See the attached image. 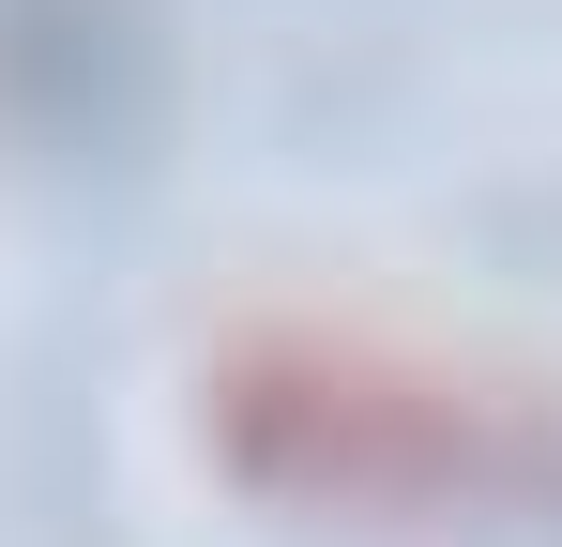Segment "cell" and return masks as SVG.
I'll use <instances>...</instances> for the list:
<instances>
[{"instance_id": "1", "label": "cell", "mask_w": 562, "mask_h": 547, "mask_svg": "<svg viewBox=\"0 0 562 547\" xmlns=\"http://www.w3.org/2000/svg\"><path fill=\"white\" fill-rule=\"evenodd\" d=\"M198 456L304 533H562V380L395 304L244 289L198 335Z\"/></svg>"}]
</instances>
